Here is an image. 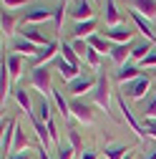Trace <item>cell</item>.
<instances>
[{
    "mask_svg": "<svg viewBox=\"0 0 156 159\" xmlns=\"http://www.w3.org/2000/svg\"><path fill=\"white\" fill-rule=\"evenodd\" d=\"M91 98L96 106H101L103 111L111 114V84L106 73H98V81H96V89L91 91Z\"/></svg>",
    "mask_w": 156,
    "mask_h": 159,
    "instance_id": "obj_1",
    "label": "cell"
},
{
    "mask_svg": "<svg viewBox=\"0 0 156 159\" xmlns=\"http://www.w3.org/2000/svg\"><path fill=\"white\" fill-rule=\"evenodd\" d=\"M126 98H136V101H141V98H146L151 93V76H139V78H133V81L124 84V91H121Z\"/></svg>",
    "mask_w": 156,
    "mask_h": 159,
    "instance_id": "obj_2",
    "label": "cell"
},
{
    "mask_svg": "<svg viewBox=\"0 0 156 159\" xmlns=\"http://www.w3.org/2000/svg\"><path fill=\"white\" fill-rule=\"evenodd\" d=\"M50 18H53V10H50L46 3H35V5L25 8V13H23V23H25V25H35V23H46V20H50Z\"/></svg>",
    "mask_w": 156,
    "mask_h": 159,
    "instance_id": "obj_3",
    "label": "cell"
},
{
    "mask_svg": "<svg viewBox=\"0 0 156 159\" xmlns=\"http://www.w3.org/2000/svg\"><path fill=\"white\" fill-rule=\"evenodd\" d=\"M103 38L108 43H113V46H119V43H131V38H133V30L128 28V25H113V28H106L103 30Z\"/></svg>",
    "mask_w": 156,
    "mask_h": 159,
    "instance_id": "obj_4",
    "label": "cell"
},
{
    "mask_svg": "<svg viewBox=\"0 0 156 159\" xmlns=\"http://www.w3.org/2000/svg\"><path fill=\"white\" fill-rule=\"evenodd\" d=\"M30 86L38 89L41 93L53 91V89H50V71H48V66H38V68L30 71Z\"/></svg>",
    "mask_w": 156,
    "mask_h": 159,
    "instance_id": "obj_5",
    "label": "cell"
},
{
    "mask_svg": "<svg viewBox=\"0 0 156 159\" xmlns=\"http://www.w3.org/2000/svg\"><path fill=\"white\" fill-rule=\"evenodd\" d=\"M119 111H121V116H124V121L136 131V136H139V139H146V136H149L146 129H144V124H139V121L133 119V111L126 106V98H124V96H119Z\"/></svg>",
    "mask_w": 156,
    "mask_h": 159,
    "instance_id": "obj_6",
    "label": "cell"
},
{
    "mask_svg": "<svg viewBox=\"0 0 156 159\" xmlns=\"http://www.w3.org/2000/svg\"><path fill=\"white\" fill-rule=\"evenodd\" d=\"M96 81H98V78H93L91 73H81V76L76 78V81H71V84H68V93L81 96L83 91H93V89H96Z\"/></svg>",
    "mask_w": 156,
    "mask_h": 159,
    "instance_id": "obj_7",
    "label": "cell"
},
{
    "mask_svg": "<svg viewBox=\"0 0 156 159\" xmlns=\"http://www.w3.org/2000/svg\"><path fill=\"white\" fill-rule=\"evenodd\" d=\"M93 13H96L93 0H78L76 8L71 10V18L76 23H83V20H93Z\"/></svg>",
    "mask_w": 156,
    "mask_h": 159,
    "instance_id": "obj_8",
    "label": "cell"
},
{
    "mask_svg": "<svg viewBox=\"0 0 156 159\" xmlns=\"http://www.w3.org/2000/svg\"><path fill=\"white\" fill-rule=\"evenodd\" d=\"M15 129H18V124L13 121V119H5V116H3V142H0V149H3V157H5V152H13V139H15Z\"/></svg>",
    "mask_w": 156,
    "mask_h": 159,
    "instance_id": "obj_9",
    "label": "cell"
},
{
    "mask_svg": "<svg viewBox=\"0 0 156 159\" xmlns=\"http://www.w3.org/2000/svg\"><path fill=\"white\" fill-rule=\"evenodd\" d=\"M131 20H133V25L139 28V33L146 38V41H151V43L156 46V35H154V28H151V23H149V18H144L141 13L131 10Z\"/></svg>",
    "mask_w": 156,
    "mask_h": 159,
    "instance_id": "obj_10",
    "label": "cell"
},
{
    "mask_svg": "<svg viewBox=\"0 0 156 159\" xmlns=\"http://www.w3.org/2000/svg\"><path fill=\"white\" fill-rule=\"evenodd\" d=\"M55 53H61V46H58L55 41H50L48 46H43L41 51H38V56L33 58V68H38V66H46L48 61H53V58H55Z\"/></svg>",
    "mask_w": 156,
    "mask_h": 159,
    "instance_id": "obj_11",
    "label": "cell"
},
{
    "mask_svg": "<svg viewBox=\"0 0 156 159\" xmlns=\"http://www.w3.org/2000/svg\"><path fill=\"white\" fill-rule=\"evenodd\" d=\"M71 116H76L78 121H83V124H93V111H91V106L83 104V101H78V98L71 101Z\"/></svg>",
    "mask_w": 156,
    "mask_h": 159,
    "instance_id": "obj_12",
    "label": "cell"
},
{
    "mask_svg": "<svg viewBox=\"0 0 156 159\" xmlns=\"http://www.w3.org/2000/svg\"><path fill=\"white\" fill-rule=\"evenodd\" d=\"M55 68H58V73H61V78L68 81V84L81 76V68L73 66V63H68V61H63V58H55Z\"/></svg>",
    "mask_w": 156,
    "mask_h": 159,
    "instance_id": "obj_13",
    "label": "cell"
},
{
    "mask_svg": "<svg viewBox=\"0 0 156 159\" xmlns=\"http://www.w3.org/2000/svg\"><path fill=\"white\" fill-rule=\"evenodd\" d=\"M20 38H25V41H30V43H35V46H41V48L50 43V41H48V38H46L41 30H38L35 25H23V28H20Z\"/></svg>",
    "mask_w": 156,
    "mask_h": 159,
    "instance_id": "obj_14",
    "label": "cell"
},
{
    "mask_svg": "<svg viewBox=\"0 0 156 159\" xmlns=\"http://www.w3.org/2000/svg\"><path fill=\"white\" fill-rule=\"evenodd\" d=\"M93 30H96V20H83V23H76L71 33H73V41H88L91 35H96Z\"/></svg>",
    "mask_w": 156,
    "mask_h": 159,
    "instance_id": "obj_15",
    "label": "cell"
},
{
    "mask_svg": "<svg viewBox=\"0 0 156 159\" xmlns=\"http://www.w3.org/2000/svg\"><path fill=\"white\" fill-rule=\"evenodd\" d=\"M38 51H41V46H35L30 41H25V38H15L13 41V53H20V56H28V58H35Z\"/></svg>",
    "mask_w": 156,
    "mask_h": 159,
    "instance_id": "obj_16",
    "label": "cell"
},
{
    "mask_svg": "<svg viewBox=\"0 0 156 159\" xmlns=\"http://www.w3.org/2000/svg\"><path fill=\"white\" fill-rule=\"evenodd\" d=\"M3 61H5V66L10 71L13 81H15V78H20V73H23V56L20 53H8V56H3Z\"/></svg>",
    "mask_w": 156,
    "mask_h": 159,
    "instance_id": "obj_17",
    "label": "cell"
},
{
    "mask_svg": "<svg viewBox=\"0 0 156 159\" xmlns=\"http://www.w3.org/2000/svg\"><path fill=\"white\" fill-rule=\"evenodd\" d=\"M131 51H133V41H131V43H119V46H113L108 56H111L119 66H124L128 58H131Z\"/></svg>",
    "mask_w": 156,
    "mask_h": 159,
    "instance_id": "obj_18",
    "label": "cell"
},
{
    "mask_svg": "<svg viewBox=\"0 0 156 159\" xmlns=\"http://www.w3.org/2000/svg\"><path fill=\"white\" fill-rule=\"evenodd\" d=\"M103 18H106V25L108 28L121 25V15H119V8H116L113 0H103Z\"/></svg>",
    "mask_w": 156,
    "mask_h": 159,
    "instance_id": "obj_19",
    "label": "cell"
},
{
    "mask_svg": "<svg viewBox=\"0 0 156 159\" xmlns=\"http://www.w3.org/2000/svg\"><path fill=\"white\" fill-rule=\"evenodd\" d=\"M131 8L136 13H141L144 18H156V0H131Z\"/></svg>",
    "mask_w": 156,
    "mask_h": 159,
    "instance_id": "obj_20",
    "label": "cell"
},
{
    "mask_svg": "<svg viewBox=\"0 0 156 159\" xmlns=\"http://www.w3.org/2000/svg\"><path fill=\"white\" fill-rule=\"evenodd\" d=\"M139 76H141V66H133V63H124L116 71V78H119L121 84H128V81H133V78H139Z\"/></svg>",
    "mask_w": 156,
    "mask_h": 159,
    "instance_id": "obj_21",
    "label": "cell"
},
{
    "mask_svg": "<svg viewBox=\"0 0 156 159\" xmlns=\"http://www.w3.org/2000/svg\"><path fill=\"white\" fill-rule=\"evenodd\" d=\"M144 119H156V89H151V93L146 98H141V106H139Z\"/></svg>",
    "mask_w": 156,
    "mask_h": 159,
    "instance_id": "obj_22",
    "label": "cell"
},
{
    "mask_svg": "<svg viewBox=\"0 0 156 159\" xmlns=\"http://www.w3.org/2000/svg\"><path fill=\"white\" fill-rule=\"evenodd\" d=\"M13 98H15V104L20 106L25 114H33L35 111V106H33V101H30V96H28L25 89H13Z\"/></svg>",
    "mask_w": 156,
    "mask_h": 159,
    "instance_id": "obj_23",
    "label": "cell"
},
{
    "mask_svg": "<svg viewBox=\"0 0 156 159\" xmlns=\"http://www.w3.org/2000/svg\"><path fill=\"white\" fill-rule=\"evenodd\" d=\"M151 51H156V46L151 43V41H139V43H133V51H131V58L133 61H144V58L151 53Z\"/></svg>",
    "mask_w": 156,
    "mask_h": 159,
    "instance_id": "obj_24",
    "label": "cell"
},
{
    "mask_svg": "<svg viewBox=\"0 0 156 159\" xmlns=\"http://www.w3.org/2000/svg\"><path fill=\"white\" fill-rule=\"evenodd\" d=\"M50 93H53V104H55L58 114H61L63 119H68V116H71V104L66 101V96H63V91H58V89H53Z\"/></svg>",
    "mask_w": 156,
    "mask_h": 159,
    "instance_id": "obj_25",
    "label": "cell"
},
{
    "mask_svg": "<svg viewBox=\"0 0 156 159\" xmlns=\"http://www.w3.org/2000/svg\"><path fill=\"white\" fill-rule=\"evenodd\" d=\"M10 71H8V66H5V61L0 63V91H3V106H5V98H8V93H13L10 91Z\"/></svg>",
    "mask_w": 156,
    "mask_h": 159,
    "instance_id": "obj_26",
    "label": "cell"
},
{
    "mask_svg": "<svg viewBox=\"0 0 156 159\" xmlns=\"http://www.w3.org/2000/svg\"><path fill=\"white\" fill-rule=\"evenodd\" d=\"M88 46L93 51H98V53H111V48H113V43H108L103 35H91L88 38Z\"/></svg>",
    "mask_w": 156,
    "mask_h": 159,
    "instance_id": "obj_27",
    "label": "cell"
},
{
    "mask_svg": "<svg viewBox=\"0 0 156 159\" xmlns=\"http://www.w3.org/2000/svg\"><path fill=\"white\" fill-rule=\"evenodd\" d=\"M41 121H50V104H48V98H38V104H35V111H33Z\"/></svg>",
    "mask_w": 156,
    "mask_h": 159,
    "instance_id": "obj_28",
    "label": "cell"
},
{
    "mask_svg": "<svg viewBox=\"0 0 156 159\" xmlns=\"http://www.w3.org/2000/svg\"><path fill=\"white\" fill-rule=\"evenodd\" d=\"M61 58L68 61V63H73V66H81V56H78V53L73 51V46H68V43L61 46Z\"/></svg>",
    "mask_w": 156,
    "mask_h": 159,
    "instance_id": "obj_29",
    "label": "cell"
},
{
    "mask_svg": "<svg viewBox=\"0 0 156 159\" xmlns=\"http://www.w3.org/2000/svg\"><path fill=\"white\" fill-rule=\"evenodd\" d=\"M126 154H128L126 144H111V147H106V159H124Z\"/></svg>",
    "mask_w": 156,
    "mask_h": 159,
    "instance_id": "obj_30",
    "label": "cell"
},
{
    "mask_svg": "<svg viewBox=\"0 0 156 159\" xmlns=\"http://www.w3.org/2000/svg\"><path fill=\"white\" fill-rule=\"evenodd\" d=\"M28 149V136H25V131L18 126L15 129V139H13V152H25Z\"/></svg>",
    "mask_w": 156,
    "mask_h": 159,
    "instance_id": "obj_31",
    "label": "cell"
},
{
    "mask_svg": "<svg viewBox=\"0 0 156 159\" xmlns=\"http://www.w3.org/2000/svg\"><path fill=\"white\" fill-rule=\"evenodd\" d=\"M15 30V18L10 10H3V35H13Z\"/></svg>",
    "mask_w": 156,
    "mask_h": 159,
    "instance_id": "obj_32",
    "label": "cell"
},
{
    "mask_svg": "<svg viewBox=\"0 0 156 159\" xmlns=\"http://www.w3.org/2000/svg\"><path fill=\"white\" fill-rule=\"evenodd\" d=\"M63 18H66V5L61 3V5L53 8V25H55V30L63 28Z\"/></svg>",
    "mask_w": 156,
    "mask_h": 159,
    "instance_id": "obj_33",
    "label": "cell"
},
{
    "mask_svg": "<svg viewBox=\"0 0 156 159\" xmlns=\"http://www.w3.org/2000/svg\"><path fill=\"white\" fill-rule=\"evenodd\" d=\"M83 61H86L91 68H101V56H98V51H93V48H88V51H86Z\"/></svg>",
    "mask_w": 156,
    "mask_h": 159,
    "instance_id": "obj_34",
    "label": "cell"
},
{
    "mask_svg": "<svg viewBox=\"0 0 156 159\" xmlns=\"http://www.w3.org/2000/svg\"><path fill=\"white\" fill-rule=\"evenodd\" d=\"M46 126H48V134H50V142L53 144H58L61 147V131H58V126H55V121L50 119V121H46Z\"/></svg>",
    "mask_w": 156,
    "mask_h": 159,
    "instance_id": "obj_35",
    "label": "cell"
},
{
    "mask_svg": "<svg viewBox=\"0 0 156 159\" xmlns=\"http://www.w3.org/2000/svg\"><path fill=\"white\" fill-rule=\"evenodd\" d=\"M73 147L71 144H61V147H58V152H55V159H73Z\"/></svg>",
    "mask_w": 156,
    "mask_h": 159,
    "instance_id": "obj_36",
    "label": "cell"
},
{
    "mask_svg": "<svg viewBox=\"0 0 156 159\" xmlns=\"http://www.w3.org/2000/svg\"><path fill=\"white\" fill-rule=\"evenodd\" d=\"M68 139H71V147H73L76 152H83V142H81V136H78V131L68 129Z\"/></svg>",
    "mask_w": 156,
    "mask_h": 159,
    "instance_id": "obj_37",
    "label": "cell"
},
{
    "mask_svg": "<svg viewBox=\"0 0 156 159\" xmlns=\"http://www.w3.org/2000/svg\"><path fill=\"white\" fill-rule=\"evenodd\" d=\"M88 48H91V46H88V41H73V51L81 56V58L86 56V51H88Z\"/></svg>",
    "mask_w": 156,
    "mask_h": 159,
    "instance_id": "obj_38",
    "label": "cell"
},
{
    "mask_svg": "<svg viewBox=\"0 0 156 159\" xmlns=\"http://www.w3.org/2000/svg\"><path fill=\"white\" fill-rule=\"evenodd\" d=\"M139 66H141V68H156V51H151V53L144 58Z\"/></svg>",
    "mask_w": 156,
    "mask_h": 159,
    "instance_id": "obj_39",
    "label": "cell"
},
{
    "mask_svg": "<svg viewBox=\"0 0 156 159\" xmlns=\"http://www.w3.org/2000/svg\"><path fill=\"white\" fill-rule=\"evenodd\" d=\"M144 129L151 139H156V119H144Z\"/></svg>",
    "mask_w": 156,
    "mask_h": 159,
    "instance_id": "obj_40",
    "label": "cell"
},
{
    "mask_svg": "<svg viewBox=\"0 0 156 159\" xmlns=\"http://www.w3.org/2000/svg\"><path fill=\"white\" fill-rule=\"evenodd\" d=\"M28 0H3V8L5 10H13V8H18V5H25Z\"/></svg>",
    "mask_w": 156,
    "mask_h": 159,
    "instance_id": "obj_41",
    "label": "cell"
},
{
    "mask_svg": "<svg viewBox=\"0 0 156 159\" xmlns=\"http://www.w3.org/2000/svg\"><path fill=\"white\" fill-rule=\"evenodd\" d=\"M98 154H96V149H83L81 152V159H96Z\"/></svg>",
    "mask_w": 156,
    "mask_h": 159,
    "instance_id": "obj_42",
    "label": "cell"
},
{
    "mask_svg": "<svg viewBox=\"0 0 156 159\" xmlns=\"http://www.w3.org/2000/svg\"><path fill=\"white\" fill-rule=\"evenodd\" d=\"M8 159H30V154H28V152H13Z\"/></svg>",
    "mask_w": 156,
    "mask_h": 159,
    "instance_id": "obj_43",
    "label": "cell"
},
{
    "mask_svg": "<svg viewBox=\"0 0 156 159\" xmlns=\"http://www.w3.org/2000/svg\"><path fill=\"white\" fill-rule=\"evenodd\" d=\"M38 159H50V157H48V149H46V147H41V149H38Z\"/></svg>",
    "mask_w": 156,
    "mask_h": 159,
    "instance_id": "obj_44",
    "label": "cell"
},
{
    "mask_svg": "<svg viewBox=\"0 0 156 159\" xmlns=\"http://www.w3.org/2000/svg\"><path fill=\"white\" fill-rule=\"evenodd\" d=\"M144 159H156V149H151V152H149V154H146Z\"/></svg>",
    "mask_w": 156,
    "mask_h": 159,
    "instance_id": "obj_45",
    "label": "cell"
},
{
    "mask_svg": "<svg viewBox=\"0 0 156 159\" xmlns=\"http://www.w3.org/2000/svg\"><path fill=\"white\" fill-rule=\"evenodd\" d=\"M124 159H133V154H131V152H128V154H126V157H124Z\"/></svg>",
    "mask_w": 156,
    "mask_h": 159,
    "instance_id": "obj_46",
    "label": "cell"
}]
</instances>
